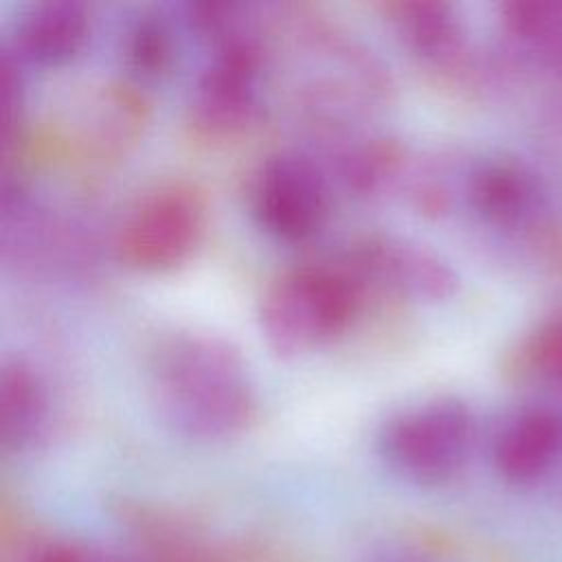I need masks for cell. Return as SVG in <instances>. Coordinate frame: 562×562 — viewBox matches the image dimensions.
Masks as SVG:
<instances>
[{
    "instance_id": "obj_1",
    "label": "cell",
    "mask_w": 562,
    "mask_h": 562,
    "mask_svg": "<svg viewBox=\"0 0 562 562\" xmlns=\"http://www.w3.org/2000/svg\"><path fill=\"white\" fill-rule=\"evenodd\" d=\"M263 24L270 44L288 50L294 110L325 138L356 132L353 123L389 101V68L347 31L294 9Z\"/></svg>"
},
{
    "instance_id": "obj_2",
    "label": "cell",
    "mask_w": 562,
    "mask_h": 562,
    "mask_svg": "<svg viewBox=\"0 0 562 562\" xmlns=\"http://www.w3.org/2000/svg\"><path fill=\"white\" fill-rule=\"evenodd\" d=\"M149 391L165 424L189 439H228L255 415V389L239 349L206 331H178L158 342Z\"/></svg>"
},
{
    "instance_id": "obj_3",
    "label": "cell",
    "mask_w": 562,
    "mask_h": 562,
    "mask_svg": "<svg viewBox=\"0 0 562 562\" xmlns=\"http://www.w3.org/2000/svg\"><path fill=\"white\" fill-rule=\"evenodd\" d=\"M364 301L362 285L342 261L301 263L266 288L261 334L279 356H301L338 338Z\"/></svg>"
},
{
    "instance_id": "obj_4",
    "label": "cell",
    "mask_w": 562,
    "mask_h": 562,
    "mask_svg": "<svg viewBox=\"0 0 562 562\" xmlns=\"http://www.w3.org/2000/svg\"><path fill=\"white\" fill-rule=\"evenodd\" d=\"M270 70L263 18L252 9L226 37L211 44L209 59L191 88V119L213 136L246 130L263 108V86Z\"/></svg>"
},
{
    "instance_id": "obj_5",
    "label": "cell",
    "mask_w": 562,
    "mask_h": 562,
    "mask_svg": "<svg viewBox=\"0 0 562 562\" xmlns=\"http://www.w3.org/2000/svg\"><path fill=\"white\" fill-rule=\"evenodd\" d=\"M384 461L404 479L432 485L452 479L474 446V417L457 397H432L393 415L380 432Z\"/></svg>"
},
{
    "instance_id": "obj_6",
    "label": "cell",
    "mask_w": 562,
    "mask_h": 562,
    "mask_svg": "<svg viewBox=\"0 0 562 562\" xmlns=\"http://www.w3.org/2000/svg\"><path fill=\"white\" fill-rule=\"evenodd\" d=\"M206 222L202 195L182 182L145 193L116 233L119 259L138 272H167L189 259Z\"/></svg>"
},
{
    "instance_id": "obj_7",
    "label": "cell",
    "mask_w": 562,
    "mask_h": 562,
    "mask_svg": "<svg viewBox=\"0 0 562 562\" xmlns=\"http://www.w3.org/2000/svg\"><path fill=\"white\" fill-rule=\"evenodd\" d=\"M331 178L316 158L279 151L257 171L252 182V213L259 226L288 244L314 237L327 220Z\"/></svg>"
},
{
    "instance_id": "obj_8",
    "label": "cell",
    "mask_w": 562,
    "mask_h": 562,
    "mask_svg": "<svg viewBox=\"0 0 562 562\" xmlns=\"http://www.w3.org/2000/svg\"><path fill=\"white\" fill-rule=\"evenodd\" d=\"M340 261L358 279L367 296L386 294L437 303L450 299L459 285L454 268L441 255L397 235L362 237Z\"/></svg>"
},
{
    "instance_id": "obj_9",
    "label": "cell",
    "mask_w": 562,
    "mask_h": 562,
    "mask_svg": "<svg viewBox=\"0 0 562 562\" xmlns=\"http://www.w3.org/2000/svg\"><path fill=\"white\" fill-rule=\"evenodd\" d=\"M90 33V11L77 0H40L20 11L9 46L24 66H61L77 57Z\"/></svg>"
},
{
    "instance_id": "obj_10",
    "label": "cell",
    "mask_w": 562,
    "mask_h": 562,
    "mask_svg": "<svg viewBox=\"0 0 562 562\" xmlns=\"http://www.w3.org/2000/svg\"><path fill=\"white\" fill-rule=\"evenodd\" d=\"M329 178L356 195L378 198L406 180L411 169L404 147L386 136L349 132L329 140Z\"/></svg>"
},
{
    "instance_id": "obj_11",
    "label": "cell",
    "mask_w": 562,
    "mask_h": 562,
    "mask_svg": "<svg viewBox=\"0 0 562 562\" xmlns=\"http://www.w3.org/2000/svg\"><path fill=\"white\" fill-rule=\"evenodd\" d=\"M386 22L402 46L426 66L450 70L465 53L457 9L441 0H397L384 4Z\"/></svg>"
},
{
    "instance_id": "obj_12",
    "label": "cell",
    "mask_w": 562,
    "mask_h": 562,
    "mask_svg": "<svg viewBox=\"0 0 562 562\" xmlns=\"http://www.w3.org/2000/svg\"><path fill=\"white\" fill-rule=\"evenodd\" d=\"M562 454V419L544 408L512 417L492 443L496 472L509 483L542 479Z\"/></svg>"
},
{
    "instance_id": "obj_13",
    "label": "cell",
    "mask_w": 562,
    "mask_h": 562,
    "mask_svg": "<svg viewBox=\"0 0 562 562\" xmlns=\"http://www.w3.org/2000/svg\"><path fill=\"white\" fill-rule=\"evenodd\" d=\"M461 195L470 211L494 228L525 224L538 206L533 178L507 160H485L465 171Z\"/></svg>"
},
{
    "instance_id": "obj_14",
    "label": "cell",
    "mask_w": 562,
    "mask_h": 562,
    "mask_svg": "<svg viewBox=\"0 0 562 562\" xmlns=\"http://www.w3.org/2000/svg\"><path fill=\"white\" fill-rule=\"evenodd\" d=\"M50 393L40 371L22 360H7L0 369V437L11 452L37 446L50 426Z\"/></svg>"
},
{
    "instance_id": "obj_15",
    "label": "cell",
    "mask_w": 562,
    "mask_h": 562,
    "mask_svg": "<svg viewBox=\"0 0 562 562\" xmlns=\"http://www.w3.org/2000/svg\"><path fill=\"white\" fill-rule=\"evenodd\" d=\"M505 31L527 53L562 61V0H514L503 4Z\"/></svg>"
},
{
    "instance_id": "obj_16",
    "label": "cell",
    "mask_w": 562,
    "mask_h": 562,
    "mask_svg": "<svg viewBox=\"0 0 562 562\" xmlns=\"http://www.w3.org/2000/svg\"><path fill=\"white\" fill-rule=\"evenodd\" d=\"M176 55L171 22L158 11H140L123 33L125 66L138 79H156L169 70Z\"/></svg>"
},
{
    "instance_id": "obj_17",
    "label": "cell",
    "mask_w": 562,
    "mask_h": 562,
    "mask_svg": "<svg viewBox=\"0 0 562 562\" xmlns=\"http://www.w3.org/2000/svg\"><path fill=\"white\" fill-rule=\"evenodd\" d=\"M24 64L20 57L2 44L0 55V86H2V119H4V134L11 136L15 123L20 121L24 108Z\"/></svg>"
},
{
    "instance_id": "obj_18",
    "label": "cell",
    "mask_w": 562,
    "mask_h": 562,
    "mask_svg": "<svg viewBox=\"0 0 562 562\" xmlns=\"http://www.w3.org/2000/svg\"><path fill=\"white\" fill-rule=\"evenodd\" d=\"M529 358L538 371L562 378V321L549 325L533 338Z\"/></svg>"
},
{
    "instance_id": "obj_19",
    "label": "cell",
    "mask_w": 562,
    "mask_h": 562,
    "mask_svg": "<svg viewBox=\"0 0 562 562\" xmlns=\"http://www.w3.org/2000/svg\"><path fill=\"white\" fill-rule=\"evenodd\" d=\"M31 562H105V560L81 544L55 542L37 551V555Z\"/></svg>"
},
{
    "instance_id": "obj_20",
    "label": "cell",
    "mask_w": 562,
    "mask_h": 562,
    "mask_svg": "<svg viewBox=\"0 0 562 562\" xmlns=\"http://www.w3.org/2000/svg\"><path fill=\"white\" fill-rule=\"evenodd\" d=\"M371 562H428L424 555L411 553V551H384L380 555H375Z\"/></svg>"
}]
</instances>
